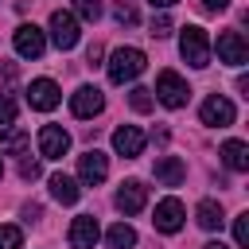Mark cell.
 Listing matches in <instances>:
<instances>
[{"label": "cell", "instance_id": "30", "mask_svg": "<svg viewBox=\"0 0 249 249\" xmlns=\"http://www.w3.org/2000/svg\"><path fill=\"white\" fill-rule=\"evenodd\" d=\"M202 8H206V12H226L230 0H202Z\"/></svg>", "mask_w": 249, "mask_h": 249}, {"label": "cell", "instance_id": "22", "mask_svg": "<svg viewBox=\"0 0 249 249\" xmlns=\"http://www.w3.org/2000/svg\"><path fill=\"white\" fill-rule=\"evenodd\" d=\"M128 105H132L136 113H148V109H152V89H144V86H132V89H128Z\"/></svg>", "mask_w": 249, "mask_h": 249}, {"label": "cell", "instance_id": "20", "mask_svg": "<svg viewBox=\"0 0 249 249\" xmlns=\"http://www.w3.org/2000/svg\"><path fill=\"white\" fill-rule=\"evenodd\" d=\"M195 218H198L202 230H222V222H226V218H222V206H218L214 198H202L198 210H195Z\"/></svg>", "mask_w": 249, "mask_h": 249}, {"label": "cell", "instance_id": "21", "mask_svg": "<svg viewBox=\"0 0 249 249\" xmlns=\"http://www.w3.org/2000/svg\"><path fill=\"white\" fill-rule=\"evenodd\" d=\"M105 241H109V249H132L136 245V230L128 222H117V226H109Z\"/></svg>", "mask_w": 249, "mask_h": 249}, {"label": "cell", "instance_id": "28", "mask_svg": "<svg viewBox=\"0 0 249 249\" xmlns=\"http://www.w3.org/2000/svg\"><path fill=\"white\" fill-rule=\"evenodd\" d=\"M113 16H117V23H136V12H132L128 4H117V12H113Z\"/></svg>", "mask_w": 249, "mask_h": 249}, {"label": "cell", "instance_id": "15", "mask_svg": "<svg viewBox=\"0 0 249 249\" xmlns=\"http://www.w3.org/2000/svg\"><path fill=\"white\" fill-rule=\"evenodd\" d=\"M218 58L230 62V66H241V62L249 58V47H245L241 31H222V35H218Z\"/></svg>", "mask_w": 249, "mask_h": 249}, {"label": "cell", "instance_id": "34", "mask_svg": "<svg viewBox=\"0 0 249 249\" xmlns=\"http://www.w3.org/2000/svg\"><path fill=\"white\" fill-rule=\"evenodd\" d=\"M0 175H4V163H0Z\"/></svg>", "mask_w": 249, "mask_h": 249}, {"label": "cell", "instance_id": "2", "mask_svg": "<svg viewBox=\"0 0 249 249\" xmlns=\"http://www.w3.org/2000/svg\"><path fill=\"white\" fill-rule=\"evenodd\" d=\"M179 54L191 62V66H210V39H206V31L198 27V23H187L183 27V35H179Z\"/></svg>", "mask_w": 249, "mask_h": 249}, {"label": "cell", "instance_id": "17", "mask_svg": "<svg viewBox=\"0 0 249 249\" xmlns=\"http://www.w3.org/2000/svg\"><path fill=\"white\" fill-rule=\"evenodd\" d=\"M47 187H51V195H54L62 206H74V202H78V195H82L78 179H70V175H62V171H58V175H51V179H47Z\"/></svg>", "mask_w": 249, "mask_h": 249}, {"label": "cell", "instance_id": "33", "mask_svg": "<svg viewBox=\"0 0 249 249\" xmlns=\"http://www.w3.org/2000/svg\"><path fill=\"white\" fill-rule=\"evenodd\" d=\"M202 249H230V245H222V241H206Z\"/></svg>", "mask_w": 249, "mask_h": 249}, {"label": "cell", "instance_id": "18", "mask_svg": "<svg viewBox=\"0 0 249 249\" xmlns=\"http://www.w3.org/2000/svg\"><path fill=\"white\" fill-rule=\"evenodd\" d=\"M222 163H226L230 171H249V144L226 140V144H222Z\"/></svg>", "mask_w": 249, "mask_h": 249}, {"label": "cell", "instance_id": "11", "mask_svg": "<svg viewBox=\"0 0 249 249\" xmlns=\"http://www.w3.org/2000/svg\"><path fill=\"white\" fill-rule=\"evenodd\" d=\"M113 202H117V210H121V214H140V210H144V202H148V187H144L140 179H124Z\"/></svg>", "mask_w": 249, "mask_h": 249}, {"label": "cell", "instance_id": "3", "mask_svg": "<svg viewBox=\"0 0 249 249\" xmlns=\"http://www.w3.org/2000/svg\"><path fill=\"white\" fill-rule=\"evenodd\" d=\"M187 97H191L187 82H183L175 70H160V78H156V101L167 105V109H183Z\"/></svg>", "mask_w": 249, "mask_h": 249}, {"label": "cell", "instance_id": "19", "mask_svg": "<svg viewBox=\"0 0 249 249\" xmlns=\"http://www.w3.org/2000/svg\"><path fill=\"white\" fill-rule=\"evenodd\" d=\"M27 144H31V136H27L23 128H16V124H8V128L0 132V152H4V156H23Z\"/></svg>", "mask_w": 249, "mask_h": 249}, {"label": "cell", "instance_id": "5", "mask_svg": "<svg viewBox=\"0 0 249 249\" xmlns=\"http://www.w3.org/2000/svg\"><path fill=\"white\" fill-rule=\"evenodd\" d=\"M51 43L58 47V51H70V47H78V19L70 16V12H51Z\"/></svg>", "mask_w": 249, "mask_h": 249}, {"label": "cell", "instance_id": "1", "mask_svg": "<svg viewBox=\"0 0 249 249\" xmlns=\"http://www.w3.org/2000/svg\"><path fill=\"white\" fill-rule=\"evenodd\" d=\"M144 66H148V58H144V51H140V47H117V51L109 54V62H105V70H109V82H113V86H124V82L140 78V74H144Z\"/></svg>", "mask_w": 249, "mask_h": 249}, {"label": "cell", "instance_id": "13", "mask_svg": "<svg viewBox=\"0 0 249 249\" xmlns=\"http://www.w3.org/2000/svg\"><path fill=\"white\" fill-rule=\"evenodd\" d=\"M144 144H148V136H144L136 124H121V128L113 132V152H117V156H124V160L140 156V152H144Z\"/></svg>", "mask_w": 249, "mask_h": 249}, {"label": "cell", "instance_id": "10", "mask_svg": "<svg viewBox=\"0 0 249 249\" xmlns=\"http://www.w3.org/2000/svg\"><path fill=\"white\" fill-rule=\"evenodd\" d=\"M101 109H105V97H101L97 86H82V89H74V97H70V113H74V117L89 121V117H97Z\"/></svg>", "mask_w": 249, "mask_h": 249}, {"label": "cell", "instance_id": "12", "mask_svg": "<svg viewBox=\"0 0 249 249\" xmlns=\"http://www.w3.org/2000/svg\"><path fill=\"white\" fill-rule=\"evenodd\" d=\"M183 218H187V210H183V202L179 198H163V202H156V230L160 233H179L183 230Z\"/></svg>", "mask_w": 249, "mask_h": 249}, {"label": "cell", "instance_id": "32", "mask_svg": "<svg viewBox=\"0 0 249 249\" xmlns=\"http://www.w3.org/2000/svg\"><path fill=\"white\" fill-rule=\"evenodd\" d=\"M152 8H171V4H179V0H148Z\"/></svg>", "mask_w": 249, "mask_h": 249}, {"label": "cell", "instance_id": "6", "mask_svg": "<svg viewBox=\"0 0 249 249\" xmlns=\"http://www.w3.org/2000/svg\"><path fill=\"white\" fill-rule=\"evenodd\" d=\"M12 43H16V54H19V58H39V54L47 51V35H43L35 23H19L16 35H12Z\"/></svg>", "mask_w": 249, "mask_h": 249}, {"label": "cell", "instance_id": "16", "mask_svg": "<svg viewBox=\"0 0 249 249\" xmlns=\"http://www.w3.org/2000/svg\"><path fill=\"white\" fill-rule=\"evenodd\" d=\"M156 179H160L163 187H179V183L187 179L183 160H179V156H160V160H156Z\"/></svg>", "mask_w": 249, "mask_h": 249}, {"label": "cell", "instance_id": "8", "mask_svg": "<svg viewBox=\"0 0 249 249\" xmlns=\"http://www.w3.org/2000/svg\"><path fill=\"white\" fill-rule=\"evenodd\" d=\"M105 175H109V156H105V152L89 148L86 156H78V179H82L86 187H97V183H105Z\"/></svg>", "mask_w": 249, "mask_h": 249}, {"label": "cell", "instance_id": "9", "mask_svg": "<svg viewBox=\"0 0 249 249\" xmlns=\"http://www.w3.org/2000/svg\"><path fill=\"white\" fill-rule=\"evenodd\" d=\"M58 101H62V93H58V86H54L51 78H35V82L27 86V105H31V109L51 113Z\"/></svg>", "mask_w": 249, "mask_h": 249}, {"label": "cell", "instance_id": "24", "mask_svg": "<svg viewBox=\"0 0 249 249\" xmlns=\"http://www.w3.org/2000/svg\"><path fill=\"white\" fill-rule=\"evenodd\" d=\"M74 12H78L82 19H89V23H93V19L101 16V0H74Z\"/></svg>", "mask_w": 249, "mask_h": 249}, {"label": "cell", "instance_id": "31", "mask_svg": "<svg viewBox=\"0 0 249 249\" xmlns=\"http://www.w3.org/2000/svg\"><path fill=\"white\" fill-rule=\"evenodd\" d=\"M86 62H89V66H97V62H101V47H97V43L86 51Z\"/></svg>", "mask_w": 249, "mask_h": 249}, {"label": "cell", "instance_id": "26", "mask_svg": "<svg viewBox=\"0 0 249 249\" xmlns=\"http://www.w3.org/2000/svg\"><path fill=\"white\" fill-rule=\"evenodd\" d=\"M233 241L237 245H249V214H237L233 218Z\"/></svg>", "mask_w": 249, "mask_h": 249}, {"label": "cell", "instance_id": "7", "mask_svg": "<svg viewBox=\"0 0 249 249\" xmlns=\"http://www.w3.org/2000/svg\"><path fill=\"white\" fill-rule=\"evenodd\" d=\"M70 152V132L58 124H43L39 128V156L43 160H62Z\"/></svg>", "mask_w": 249, "mask_h": 249}, {"label": "cell", "instance_id": "23", "mask_svg": "<svg viewBox=\"0 0 249 249\" xmlns=\"http://www.w3.org/2000/svg\"><path fill=\"white\" fill-rule=\"evenodd\" d=\"M23 245V230L19 226H0V249H19Z\"/></svg>", "mask_w": 249, "mask_h": 249}, {"label": "cell", "instance_id": "27", "mask_svg": "<svg viewBox=\"0 0 249 249\" xmlns=\"http://www.w3.org/2000/svg\"><path fill=\"white\" fill-rule=\"evenodd\" d=\"M12 121H16V101L8 93H0V128H8Z\"/></svg>", "mask_w": 249, "mask_h": 249}, {"label": "cell", "instance_id": "29", "mask_svg": "<svg viewBox=\"0 0 249 249\" xmlns=\"http://www.w3.org/2000/svg\"><path fill=\"white\" fill-rule=\"evenodd\" d=\"M19 175H23V179H39L43 171H39V163H35V160H23V163H19Z\"/></svg>", "mask_w": 249, "mask_h": 249}, {"label": "cell", "instance_id": "4", "mask_svg": "<svg viewBox=\"0 0 249 249\" xmlns=\"http://www.w3.org/2000/svg\"><path fill=\"white\" fill-rule=\"evenodd\" d=\"M198 117H202V124H210V128H226V124H233V101L230 97H222V93H210L206 101H202V109H198Z\"/></svg>", "mask_w": 249, "mask_h": 249}, {"label": "cell", "instance_id": "14", "mask_svg": "<svg viewBox=\"0 0 249 249\" xmlns=\"http://www.w3.org/2000/svg\"><path fill=\"white\" fill-rule=\"evenodd\" d=\"M97 237H101V226H97L93 214H78V218L70 222V245H74V249H93Z\"/></svg>", "mask_w": 249, "mask_h": 249}, {"label": "cell", "instance_id": "25", "mask_svg": "<svg viewBox=\"0 0 249 249\" xmlns=\"http://www.w3.org/2000/svg\"><path fill=\"white\" fill-rule=\"evenodd\" d=\"M148 35H156V39H163V35H171V19L160 12V16H152V23H148Z\"/></svg>", "mask_w": 249, "mask_h": 249}]
</instances>
